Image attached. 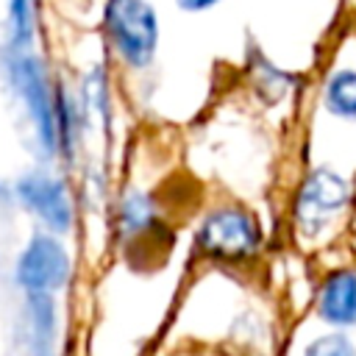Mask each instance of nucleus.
Returning <instances> with one entry per match:
<instances>
[{
	"label": "nucleus",
	"mask_w": 356,
	"mask_h": 356,
	"mask_svg": "<svg viewBox=\"0 0 356 356\" xmlns=\"http://www.w3.org/2000/svg\"><path fill=\"white\" fill-rule=\"evenodd\" d=\"M106 31L114 50L131 67L153 61L159 44V19L147 0H111L106 8Z\"/></svg>",
	"instance_id": "1"
},
{
	"label": "nucleus",
	"mask_w": 356,
	"mask_h": 356,
	"mask_svg": "<svg viewBox=\"0 0 356 356\" xmlns=\"http://www.w3.org/2000/svg\"><path fill=\"white\" fill-rule=\"evenodd\" d=\"M261 228L245 209H214L197 228V248L203 256L217 261H245L259 250Z\"/></svg>",
	"instance_id": "2"
},
{
	"label": "nucleus",
	"mask_w": 356,
	"mask_h": 356,
	"mask_svg": "<svg viewBox=\"0 0 356 356\" xmlns=\"http://www.w3.org/2000/svg\"><path fill=\"white\" fill-rule=\"evenodd\" d=\"M350 197V184L328 170L320 167L306 175V181L298 189L295 197V225L303 236H320L348 206Z\"/></svg>",
	"instance_id": "3"
},
{
	"label": "nucleus",
	"mask_w": 356,
	"mask_h": 356,
	"mask_svg": "<svg viewBox=\"0 0 356 356\" xmlns=\"http://www.w3.org/2000/svg\"><path fill=\"white\" fill-rule=\"evenodd\" d=\"M8 70L17 92L28 106L39 142L44 145V150H56L58 147V103L53 100L42 61L28 53H14Z\"/></svg>",
	"instance_id": "4"
},
{
	"label": "nucleus",
	"mask_w": 356,
	"mask_h": 356,
	"mask_svg": "<svg viewBox=\"0 0 356 356\" xmlns=\"http://www.w3.org/2000/svg\"><path fill=\"white\" fill-rule=\"evenodd\" d=\"M70 278V256L50 234H33L17 261V281L25 292H53Z\"/></svg>",
	"instance_id": "5"
},
{
	"label": "nucleus",
	"mask_w": 356,
	"mask_h": 356,
	"mask_svg": "<svg viewBox=\"0 0 356 356\" xmlns=\"http://www.w3.org/2000/svg\"><path fill=\"white\" fill-rule=\"evenodd\" d=\"M17 195L25 203V209H31L53 231L64 234L72 225V203L61 181L42 172H31L17 184Z\"/></svg>",
	"instance_id": "6"
},
{
	"label": "nucleus",
	"mask_w": 356,
	"mask_h": 356,
	"mask_svg": "<svg viewBox=\"0 0 356 356\" xmlns=\"http://www.w3.org/2000/svg\"><path fill=\"white\" fill-rule=\"evenodd\" d=\"M317 314L328 325H353L356 323V270H334L317 292Z\"/></svg>",
	"instance_id": "7"
},
{
	"label": "nucleus",
	"mask_w": 356,
	"mask_h": 356,
	"mask_svg": "<svg viewBox=\"0 0 356 356\" xmlns=\"http://www.w3.org/2000/svg\"><path fill=\"white\" fill-rule=\"evenodd\" d=\"M156 231V206L147 195L134 192L120 206V234L128 239H145Z\"/></svg>",
	"instance_id": "8"
},
{
	"label": "nucleus",
	"mask_w": 356,
	"mask_h": 356,
	"mask_svg": "<svg viewBox=\"0 0 356 356\" xmlns=\"http://www.w3.org/2000/svg\"><path fill=\"white\" fill-rule=\"evenodd\" d=\"M323 103L337 117H356V70H337L325 81Z\"/></svg>",
	"instance_id": "9"
},
{
	"label": "nucleus",
	"mask_w": 356,
	"mask_h": 356,
	"mask_svg": "<svg viewBox=\"0 0 356 356\" xmlns=\"http://www.w3.org/2000/svg\"><path fill=\"white\" fill-rule=\"evenodd\" d=\"M8 22H11V42L17 47L25 44V42H31V31H33V0H11Z\"/></svg>",
	"instance_id": "10"
},
{
	"label": "nucleus",
	"mask_w": 356,
	"mask_h": 356,
	"mask_svg": "<svg viewBox=\"0 0 356 356\" xmlns=\"http://www.w3.org/2000/svg\"><path fill=\"white\" fill-rule=\"evenodd\" d=\"M256 89L267 97V86H270V100H281L284 92L289 89V75H284L281 70H275L273 64L261 61V70H256V78H253Z\"/></svg>",
	"instance_id": "11"
},
{
	"label": "nucleus",
	"mask_w": 356,
	"mask_h": 356,
	"mask_svg": "<svg viewBox=\"0 0 356 356\" xmlns=\"http://www.w3.org/2000/svg\"><path fill=\"white\" fill-rule=\"evenodd\" d=\"M303 356H356L353 350V342L342 334H325V337H317L312 345H306Z\"/></svg>",
	"instance_id": "12"
},
{
	"label": "nucleus",
	"mask_w": 356,
	"mask_h": 356,
	"mask_svg": "<svg viewBox=\"0 0 356 356\" xmlns=\"http://www.w3.org/2000/svg\"><path fill=\"white\" fill-rule=\"evenodd\" d=\"M83 95H86V103L97 111V114H108V92H106V78H103V70L97 67L89 78H86V83H83Z\"/></svg>",
	"instance_id": "13"
},
{
	"label": "nucleus",
	"mask_w": 356,
	"mask_h": 356,
	"mask_svg": "<svg viewBox=\"0 0 356 356\" xmlns=\"http://www.w3.org/2000/svg\"><path fill=\"white\" fill-rule=\"evenodd\" d=\"M214 3H217V0H178V6L186 8V11H203V8L214 6Z\"/></svg>",
	"instance_id": "14"
}]
</instances>
